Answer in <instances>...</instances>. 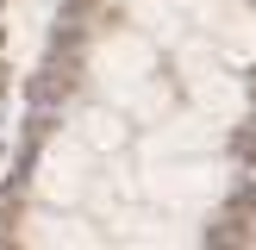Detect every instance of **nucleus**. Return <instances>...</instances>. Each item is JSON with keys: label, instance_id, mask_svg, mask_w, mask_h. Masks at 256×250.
<instances>
[{"label": "nucleus", "instance_id": "obj_1", "mask_svg": "<svg viewBox=\"0 0 256 250\" xmlns=\"http://www.w3.org/2000/svg\"><path fill=\"white\" fill-rule=\"evenodd\" d=\"M138 194L169 212H200L225 194V162H212V150L206 156H156L138 175Z\"/></svg>", "mask_w": 256, "mask_h": 250}, {"label": "nucleus", "instance_id": "obj_2", "mask_svg": "<svg viewBox=\"0 0 256 250\" xmlns=\"http://www.w3.org/2000/svg\"><path fill=\"white\" fill-rule=\"evenodd\" d=\"M38 194H44L50 206H75V200L94 194V150L75 132L44 144V156H38Z\"/></svg>", "mask_w": 256, "mask_h": 250}, {"label": "nucleus", "instance_id": "obj_3", "mask_svg": "<svg viewBox=\"0 0 256 250\" xmlns=\"http://www.w3.org/2000/svg\"><path fill=\"white\" fill-rule=\"evenodd\" d=\"M150 69H156V44H150L144 32H112V38H100V50H94V82L106 88L112 106H119Z\"/></svg>", "mask_w": 256, "mask_h": 250}, {"label": "nucleus", "instance_id": "obj_4", "mask_svg": "<svg viewBox=\"0 0 256 250\" xmlns=\"http://www.w3.org/2000/svg\"><path fill=\"white\" fill-rule=\"evenodd\" d=\"M182 69H188V88H194L200 112H212L219 125H232L238 112H244V88H238L219 62H206V44H188L182 50Z\"/></svg>", "mask_w": 256, "mask_h": 250}, {"label": "nucleus", "instance_id": "obj_5", "mask_svg": "<svg viewBox=\"0 0 256 250\" xmlns=\"http://www.w3.org/2000/svg\"><path fill=\"white\" fill-rule=\"evenodd\" d=\"M219 144H225V125L212 112H182V119H169L162 132L144 138V162H156V156H206Z\"/></svg>", "mask_w": 256, "mask_h": 250}, {"label": "nucleus", "instance_id": "obj_6", "mask_svg": "<svg viewBox=\"0 0 256 250\" xmlns=\"http://www.w3.org/2000/svg\"><path fill=\"white\" fill-rule=\"evenodd\" d=\"M106 219H112V238H119V244H188V238H194V232H182V219H169V206L144 212V206H125L119 200Z\"/></svg>", "mask_w": 256, "mask_h": 250}, {"label": "nucleus", "instance_id": "obj_7", "mask_svg": "<svg viewBox=\"0 0 256 250\" xmlns=\"http://www.w3.org/2000/svg\"><path fill=\"white\" fill-rule=\"evenodd\" d=\"M19 238H25V244H100V232L82 219V212L50 206V200H44V206H38L25 225H19Z\"/></svg>", "mask_w": 256, "mask_h": 250}, {"label": "nucleus", "instance_id": "obj_8", "mask_svg": "<svg viewBox=\"0 0 256 250\" xmlns=\"http://www.w3.org/2000/svg\"><path fill=\"white\" fill-rule=\"evenodd\" d=\"M200 25L212 32V44H219L225 56H238V62L256 56V12L250 6H238V0H212V12Z\"/></svg>", "mask_w": 256, "mask_h": 250}, {"label": "nucleus", "instance_id": "obj_9", "mask_svg": "<svg viewBox=\"0 0 256 250\" xmlns=\"http://www.w3.org/2000/svg\"><path fill=\"white\" fill-rule=\"evenodd\" d=\"M69 132L82 138L94 156H119V150H125V112L112 106V100H106V106H82Z\"/></svg>", "mask_w": 256, "mask_h": 250}, {"label": "nucleus", "instance_id": "obj_10", "mask_svg": "<svg viewBox=\"0 0 256 250\" xmlns=\"http://www.w3.org/2000/svg\"><path fill=\"white\" fill-rule=\"evenodd\" d=\"M138 25H144V38H175L182 12H175V0H138Z\"/></svg>", "mask_w": 256, "mask_h": 250}]
</instances>
